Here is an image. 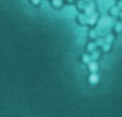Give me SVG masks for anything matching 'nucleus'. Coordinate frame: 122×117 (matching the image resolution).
<instances>
[{
	"instance_id": "obj_3",
	"label": "nucleus",
	"mask_w": 122,
	"mask_h": 117,
	"mask_svg": "<svg viewBox=\"0 0 122 117\" xmlns=\"http://www.w3.org/2000/svg\"><path fill=\"white\" fill-rule=\"evenodd\" d=\"M32 1H33V3H39V2H40V0H32Z\"/></svg>"
},
{
	"instance_id": "obj_2",
	"label": "nucleus",
	"mask_w": 122,
	"mask_h": 117,
	"mask_svg": "<svg viewBox=\"0 0 122 117\" xmlns=\"http://www.w3.org/2000/svg\"><path fill=\"white\" fill-rule=\"evenodd\" d=\"M89 69H90L91 71H95L97 69V66L95 64H89Z\"/></svg>"
},
{
	"instance_id": "obj_1",
	"label": "nucleus",
	"mask_w": 122,
	"mask_h": 117,
	"mask_svg": "<svg viewBox=\"0 0 122 117\" xmlns=\"http://www.w3.org/2000/svg\"><path fill=\"white\" fill-rule=\"evenodd\" d=\"M90 82L92 84H95L99 82V76H97V74H91L90 75Z\"/></svg>"
}]
</instances>
